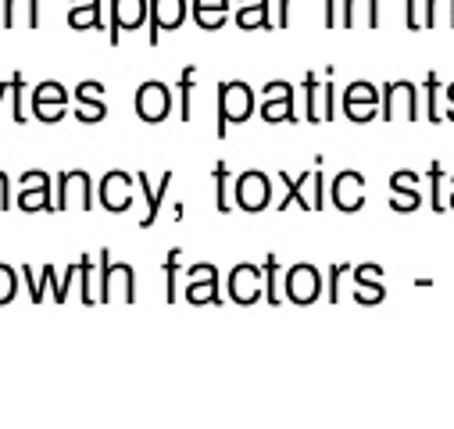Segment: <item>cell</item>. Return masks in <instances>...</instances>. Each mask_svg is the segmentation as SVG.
<instances>
[{"mask_svg": "<svg viewBox=\"0 0 454 429\" xmlns=\"http://www.w3.org/2000/svg\"><path fill=\"white\" fill-rule=\"evenodd\" d=\"M254 107H258V97L254 90L244 82V79H222L218 82V104H215V136L225 140L230 136V126H240L254 115Z\"/></svg>", "mask_w": 454, "mask_h": 429, "instance_id": "6da1fadb", "label": "cell"}, {"mask_svg": "<svg viewBox=\"0 0 454 429\" xmlns=\"http://www.w3.org/2000/svg\"><path fill=\"white\" fill-rule=\"evenodd\" d=\"M97 269H100V276H97V304H107L115 297H122L126 304L137 300V272H133L129 261H115L111 251L104 247L97 254Z\"/></svg>", "mask_w": 454, "mask_h": 429, "instance_id": "7a4b0ae2", "label": "cell"}, {"mask_svg": "<svg viewBox=\"0 0 454 429\" xmlns=\"http://www.w3.org/2000/svg\"><path fill=\"white\" fill-rule=\"evenodd\" d=\"M383 122H415L419 119V86L408 79H394L380 90Z\"/></svg>", "mask_w": 454, "mask_h": 429, "instance_id": "3957f363", "label": "cell"}, {"mask_svg": "<svg viewBox=\"0 0 454 429\" xmlns=\"http://www.w3.org/2000/svg\"><path fill=\"white\" fill-rule=\"evenodd\" d=\"M279 179H283V186H286L283 204H276L279 211H286L290 204H297V207H304V211H322V207H325V183H322V172H318V168H315V172H301V176L279 172Z\"/></svg>", "mask_w": 454, "mask_h": 429, "instance_id": "277c9868", "label": "cell"}, {"mask_svg": "<svg viewBox=\"0 0 454 429\" xmlns=\"http://www.w3.org/2000/svg\"><path fill=\"white\" fill-rule=\"evenodd\" d=\"M68 207L93 211V176L86 168L58 172V183H54V211H68Z\"/></svg>", "mask_w": 454, "mask_h": 429, "instance_id": "5b68a950", "label": "cell"}, {"mask_svg": "<svg viewBox=\"0 0 454 429\" xmlns=\"http://www.w3.org/2000/svg\"><path fill=\"white\" fill-rule=\"evenodd\" d=\"M322 272H318V265H311V261H294L290 269H286V279H283V300H290V304H301V308H308V304H315L318 297H322Z\"/></svg>", "mask_w": 454, "mask_h": 429, "instance_id": "8992f818", "label": "cell"}, {"mask_svg": "<svg viewBox=\"0 0 454 429\" xmlns=\"http://www.w3.org/2000/svg\"><path fill=\"white\" fill-rule=\"evenodd\" d=\"M233 204L247 214H258L272 204V179L262 172V168H247L237 176V193H233Z\"/></svg>", "mask_w": 454, "mask_h": 429, "instance_id": "52a82bcc", "label": "cell"}, {"mask_svg": "<svg viewBox=\"0 0 454 429\" xmlns=\"http://www.w3.org/2000/svg\"><path fill=\"white\" fill-rule=\"evenodd\" d=\"M133 186H137V179H133L129 172H122V168L104 172V179H100V186H97L100 207L111 211V214H126V211L133 207Z\"/></svg>", "mask_w": 454, "mask_h": 429, "instance_id": "ba28073f", "label": "cell"}, {"mask_svg": "<svg viewBox=\"0 0 454 429\" xmlns=\"http://www.w3.org/2000/svg\"><path fill=\"white\" fill-rule=\"evenodd\" d=\"M168 112H172V86H165L161 79L140 82V90H137V115H140V122L158 126V122L168 119Z\"/></svg>", "mask_w": 454, "mask_h": 429, "instance_id": "9c48e42d", "label": "cell"}, {"mask_svg": "<svg viewBox=\"0 0 454 429\" xmlns=\"http://www.w3.org/2000/svg\"><path fill=\"white\" fill-rule=\"evenodd\" d=\"M329 200L336 211H344V214H355L365 207V176L358 168H344V172H336L333 186H329Z\"/></svg>", "mask_w": 454, "mask_h": 429, "instance_id": "30bf717a", "label": "cell"}, {"mask_svg": "<svg viewBox=\"0 0 454 429\" xmlns=\"http://www.w3.org/2000/svg\"><path fill=\"white\" fill-rule=\"evenodd\" d=\"M262 119H265L269 126H279V122H297L294 86H290V82L272 79V82L262 90Z\"/></svg>", "mask_w": 454, "mask_h": 429, "instance_id": "8fae6325", "label": "cell"}, {"mask_svg": "<svg viewBox=\"0 0 454 429\" xmlns=\"http://www.w3.org/2000/svg\"><path fill=\"white\" fill-rule=\"evenodd\" d=\"M147 22V0H111V22H107V43L119 47L122 33H133Z\"/></svg>", "mask_w": 454, "mask_h": 429, "instance_id": "7c38bea8", "label": "cell"}, {"mask_svg": "<svg viewBox=\"0 0 454 429\" xmlns=\"http://www.w3.org/2000/svg\"><path fill=\"white\" fill-rule=\"evenodd\" d=\"M344 115H348L351 122H358V126L372 122V119L380 115V86H372V82H365V79L351 82V86L344 90Z\"/></svg>", "mask_w": 454, "mask_h": 429, "instance_id": "4fadbf2b", "label": "cell"}, {"mask_svg": "<svg viewBox=\"0 0 454 429\" xmlns=\"http://www.w3.org/2000/svg\"><path fill=\"white\" fill-rule=\"evenodd\" d=\"M147 19H151V47L161 43V33H172L186 22V0H147Z\"/></svg>", "mask_w": 454, "mask_h": 429, "instance_id": "5bb4252c", "label": "cell"}, {"mask_svg": "<svg viewBox=\"0 0 454 429\" xmlns=\"http://www.w3.org/2000/svg\"><path fill=\"white\" fill-rule=\"evenodd\" d=\"M230 300L233 304H258L262 300V265L254 261H240L230 272Z\"/></svg>", "mask_w": 454, "mask_h": 429, "instance_id": "9a60e30c", "label": "cell"}, {"mask_svg": "<svg viewBox=\"0 0 454 429\" xmlns=\"http://www.w3.org/2000/svg\"><path fill=\"white\" fill-rule=\"evenodd\" d=\"M351 276H355V300H358V304H383V300H387L383 265H376V261L351 265Z\"/></svg>", "mask_w": 454, "mask_h": 429, "instance_id": "2e32d148", "label": "cell"}, {"mask_svg": "<svg viewBox=\"0 0 454 429\" xmlns=\"http://www.w3.org/2000/svg\"><path fill=\"white\" fill-rule=\"evenodd\" d=\"M186 300H190V304H222V293H218V269H215L211 261H200V265L190 269Z\"/></svg>", "mask_w": 454, "mask_h": 429, "instance_id": "e0dca14e", "label": "cell"}, {"mask_svg": "<svg viewBox=\"0 0 454 429\" xmlns=\"http://www.w3.org/2000/svg\"><path fill=\"white\" fill-rule=\"evenodd\" d=\"M133 179H137V186L144 190V200H147V214H144V219H140V230H151V226L158 222V214H161L165 193L172 190V172H161L158 186H151V176H147V172H137Z\"/></svg>", "mask_w": 454, "mask_h": 429, "instance_id": "ac0fdd59", "label": "cell"}, {"mask_svg": "<svg viewBox=\"0 0 454 429\" xmlns=\"http://www.w3.org/2000/svg\"><path fill=\"white\" fill-rule=\"evenodd\" d=\"M0 22L4 29H40V0H4Z\"/></svg>", "mask_w": 454, "mask_h": 429, "instance_id": "d6986e66", "label": "cell"}, {"mask_svg": "<svg viewBox=\"0 0 454 429\" xmlns=\"http://www.w3.org/2000/svg\"><path fill=\"white\" fill-rule=\"evenodd\" d=\"M15 207H19V211H26V214L54 211V183H51V176H43V179H36V183L22 186V193H19Z\"/></svg>", "mask_w": 454, "mask_h": 429, "instance_id": "ffe728a7", "label": "cell"}, {"mask_svg": "<svg viewBox=\"0 0 454 429\" xmlns=\"http://www.w3.org/2000/svg\"><path fill=\"white\" fill-rule=\"evenodd\" d=\"M344 29H376L380 26V0H344V15H340Z\"/></svg>", "mask_w": 454, "mask_h": 429, "instance_id": "44dd1931", "label": "cell"}, {"mask_svg": "<svg viewBox=\"0 0 454 429\" xmlns=\"http://www.w3.org/2000/svg\"><path fill=\"white\" fill-rule=\"evenodd\" d=\"M230 19V0H193V22L207 33L222 29Z\"/></svg>", "mask_w": 454, "mask_h": 429, "instance_id": "7402d4cb", "label": "cell"}, {"mask_svg": "<svg viewBox=\"0 0 454 429\" xmlns=\"http://www.w3.org/2000/svg\"><path fill=\"white\" fill-rule=\"evenodd\" d=\"M237 26L240 29H276V22L269 19V0H237Z\"/></svg>", "mask_w": 454, "mask_h": 429, "instance_id": "603a6c76", "label": "cell"}, {"mask_svg": "<svg viewBox=\"0 0 454 429\" xmlns=\"http://www.w3.org/2000/svg\"><path fill=\"white\" fill-rule=\"evenodd\" d=\"M100 0H68V26L72 29H104Z\"/></svg>", "mask_w": 454, "mask_h": 429, "instance_id": "cb8c5ba5", "label": "cell"}, {"mask_svg": "<svg viewBox=\"0 0 454 429\" xmlns=\"http://www.w3.org/2000/svg\"><path fill=\"white\" fill-rule=\"evenodd\" d=\"M29 107H33V115L43 112V107H68V90L54 79L47 82H36V90L29 93Z\"/></svg>", "mask_w": 454, "mask_h": 429, "instance_id": "d4e9b609", "label": "cell"}, {"mask_svg": "<svg viewBox=\"0 0 454 429\" xmlns=\"http://www.w3.org/2000/svg\"><path fill=\"white\" fill-rule=\"evenodd\" d=\"M422 29H454V0H422Z\"/></svg>", "mask_w": 454, "mask_h": 429, "instance_id": "484cf974", "label": "cell"}, {"mask_svg": "<svg viewBox=\"0 0 454 429\" xmlns=\"http://www.w3.org/2000/svg\"><path fill=\"white\" fill-rule=\"evenodd\" d=\"M279 272H283L279 258H276V254H265V261H262V297H265L272 308L283 304V283H279Z\"/></svg>", "mask_w": 454, "mask_h": 429, "instance_id": "4316f807", "label": "cell"}, {"mask_svg": "<svg viewBox=\"0 0 454 429\" xmlns=\"http://www.w3.org/2000/svg\"><path fill=\"white\" fill-rule=\"evenodd\" d=\"M301 90H304V122L318 126L322 122V82H318V75L315 72H304Z\"/></svg>", "mask_w": 454, "mask_h": 429, "instance_id": "83f0119b", "label": "cell"}, {"mask_svg": "<svg viewBox=\"0 0 454 429\" xmlns=\"http://www.w3.org/2000/svg\"><path fill=\"white\" fill-rule=\"evenodd\" d=\"M176 90H179V122H190V119H193V90H197V65H186V68L179 72V82H176Z\"/></svg>", "mask_w": 454, "mask_h": 429, "instance_id": "f1b7e54d", "label": "cell"}, {"mask_svg": "<svg viewBox=\"0 0 454 429\" xmlns=\"http://www.w3.org/2000/svg\"><path fill=\"white\" fill-rule=\"evenodd\" d=\"M8 100H12V122H15V126H26V122H29V107H26L29 86H26V75H22V72L12 75V93H8Z\"/></svg>", "mask_w": 454, "mask_h": 429, "instance_id": "f546056e", "label": "cell"}, {"mask_svg": "<svg viewBox=\"0 0 454 429\" xmlns=\"http://www.w3.org/2000/svg\"><path fill=\"white\" fill-rule=\"evenodd\" d=\"M93 269H97V261H93V254H79V269H75V279H79V300L82 304H97V283H93Z\"/></svg>", "mask_w": 454, "mask_h": 429, "instance_id": "4dcf8cb0", "label": "cell"}, {"mask_svg": "<svg viewBox=\"0 0 454 429\" xmlns=\"http://www.w3.org/2000/svg\"><path fill=\"white\" fill-rule=\"evenodd\" d=\"M215 207L218 214H230L233 211V200H230V165L225 161H215Z\"/></svg>", "mask_w": 454, "mask_h": 429, "instance_id": "1f68e13d", "label": "cell"}, {"mask_svg": "<svg viewBox=\"0 0 454 429\" xmlns=\"http://www.w3.org/2000/svg\"><path fill=\"white\" fill-rule=\"evenodd\" d=\"M19 290H22V272L8 261H0V308L12 304L19 297Z\"/></svg>", "mask_w": 454, "mask_h": 429, "instance_id": "d6a6232c", "label": "cell"}, {"mask_svg": "<svg viewBox=\"0 0 454 429\" xmlns=\"http://www.w3.org/2000/svg\"><path fill=\"white\" fill-rule=\"evenodd\" d=\"M75 119H79L82 126H97V122H104V119H107V104H104V97H86V100H79Z\"/></svg>", "mask_w": 454, "mask_h": 429, "instance_id": "836d02e7", "label": "cell"}, {"mask_svg": "<svg viewBox=\"0 0 454 429\" xmlns=\"http://www.w3.org/2000/svg\"><path fill=\"white\" fill-rule=\"evenodd\" d=\"M179 258H183L179 247H172L168 258H165V300H168V304H176V297H179V283H176V276H179Z\"/></svg>", "mask_w": 454, "mask_h": 429, "instance_id": "e575fe53", "label": "cell"}, {"mask_svg": "<svg viewBox=\"0 0 454 429\" xmlns=\"http://www.w3.org/2000/svg\"><path fill=\"white\" fill-rule=\"evenodd\" d=\"M344 276H351V261L329 265V283H325V300H329V304L340 300V279H344Z\"/></svg>", "mask_w": 454, "mask_h": 429, "instance_id": "d590c367", "label": "cell"}, {"mask_svg": "<svg viewBox=\"0 0 454 429\" xmlns=\"http://www.w3.org/2000/svg\"><path fill=\"white\" fill-rule=\"evenodd\" d=\"M436 90H440V75L429 72L426 82H422V93H426V119H429V122H443L440 112H436Z\"/></svg>", "mask_w": 454, "mask_h": 429, "instance_id": "8d00e7d4", "label": "cell"}, {"mask_svg": "<svg viewBox=\"0 0 454 429\" xmlns=\"http://www.w3.org/2000/svg\"><path fill=\"white\" fill-rule=\"evenodd\" d=\"M440 183H443V168H440V161H433L429 165V204H433V211H447L443 193H440Z\"/></svg>", "mask_w": 454, "mask_h": 429, "instance_id": "74e56055", "label": "cell"}, {"mask_svg": "<svg viewBox=\"0 0 454 429\" xmlns=\"http://www.w3.org/2000/svg\"><path fill=\"white\" fill-rule=\"evenodd\" d=\"M419 204H422V193L415 186L411 190H394V197H390V207L394 211H404V214H411Z\"/></svg>", "mask_w": 454, "mask_h": 429, "instance_id": "f35d334b", "label": "cell"}, {"mask_svg": "<svg viewBox=\"0 0 454 429\" xmlns=\"http://www.w3.org/2000/svg\"><path fill=\"white\" fill-rule=\"evenodd\" d=\"M333 68L325 72V82H322V122H333L336 119V86H333Z\"/></svg>", "mask_w": 454, "mask_h": 429, "instance_id": "ab89813d", "label": "cell"}, {"mask_svg": "<svg viewBox=\"0 0 454 429\" xmlns=\"http://www.w3.org/2000/svg\"><path fill=\"white\" fill-rule=\"evenodd\" d=\"M19 272H22V279H26L29 300H33V304H43V297H47V279H40V283H36V276H33V269H29V265H22Z\"/></svg>", "mask_w": 454, "mask_h": 429, "instance_id": "60d3db41", "label": "cell"}, {"mask_svg": "<svg viewBox=\"0 0 454 429\" xmlns=\"http://www.w3.org/2000/svg\"><path fill=\"white\" fill-rule=\"evenodd\" d=\"M415 183H419V176L408 172V168H397V172L390 176V190H411Z\"/></svg>", "mask_w": 454, "mask_h": 429, "instance_id": "b9f144b4", "label": "cell"}, {"mask_svg": "<svg viewBox=\"0 0 454 429\" xmlns=\"http://www.w3.org/2000/svg\"><path fill=\"white\" fill-rule=\"evenodd\" d=\"M8 207H15L12 204V179L4 168H0V211H8Z\"/></svg>", "mask_w": 454, "mask_h": 429, "instance_id": "7bdbcfd3", "label": "cell"}, {"mask_svg": "<svg viewBox=\"0 0 454 429\" xmlns=\"http://www.w3.org/2000/svg\"><path fill=\"white\" fill-rule=\"evenodd\" d=\"M408 29H422V0H408Z\"/></svg>", "mask_w": 454, "mask_h": 429, "instance_id": "ee69618b", "label": "cell"}, {"mask_svg": "<svg viewBox=\"0 0 454 429\" xmlns=\"http://www.w3.org/2000/svg\"><path fill=\"white\" fill-rule=\"evenodd\" d=\"M336 8H340V0H325V29H336V26H340Z\"/></svg>", "mask_w": 454, "mask_h": 429, "instance_id": "f6af8a7d", "label": "cell"}, {"mask_svg": "<svg viewBox=\"0 0 454 429\" xmlns=\"http://www.w3.org/2000/svg\"><path fill=\"white\" fill-rule=\"evenodd\" d=\"M276 29H290V0H279V19Z\"/></svg>", "mask_w": 454, "mask_h": 429, "instance_id": "bcb514c9", "label": "cell"}, {"mask_svg": "<svg viewBox=\"0 0 454 429\" xmlns=\"http://www.w3.org/2000/svg\"><path fill=\"white\" fill-rule=\"evenodd\" d=\"M8 93H12V79H4V82H0V107L8 104Z\"/></svg>", "mask_w": 454, "mask_h": 429, "instance_id": "7dc6e473", "label": "cell"}, {"mask_svg": "<svg viewBox=\"0 0 454 429\" xmlns=\"http://www.w3.org/2000/svg\"><path fill=\"white\" fill-rule=\"evenodd\" d=\"M447 104H450V107H447V119L454 122V82L447 86Z\"/></svg>", "mask_w": 454, "mask_h": 429, "instance_id": "c3c4849f", "label": "cell"}, {"mask_svg": "<svg viewBox=\"0 0 454 429\" xmlns=\"http://www.w3.org/2000/svg\"><path fill=\"white\" fill-rule=\"evenodd\" d=\"M447 207L454 211V176H450V200H447Z\"/></svg>", "mask_w": 454, "mask_h": 429, "instance_id": "681fc988", "label": "cell"}]
</instances>
